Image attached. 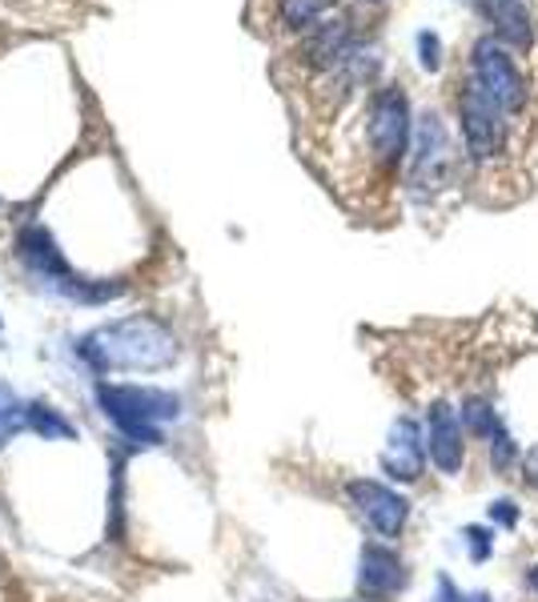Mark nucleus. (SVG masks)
Masks as SVG:
<instances>
[{
	"label": "nucleus",
	"instance_id": "13",
	"mask_svg": "<svg viewBox=\"0 0 538 602\" xmlns=\"http://www.w3.org/2000/svg\"><path fill=\"white\" fill-rule=\"evenodd\" d=\"M330 9H333V0H282V25L302 33V28L318 25Z\"/></svg>",
	"mask_w": 538,
	"mask_h": 602
},
{
	"label": "nucleus",
	"instance_id": "9",
	"mask_svg": "<svg viewBox=\"0 0 538 602\" xmlns=\"http://www.w3.org/2000/svg\"><path fill=\"white\" fill-rule=\"evenodd\" d=\"M406 563L390 542H366L362 546V566H358V590L370 602H390L406 587Z\"/></svg>",
	"mask_w": 538,
	"mask_h": 602
},
{
	"label": "nucleus",
	"instance_id": "5",
	"mask_svg": "<svg viewBox=\"0 0 538 602\" xmlns=\"http://www.w3.org/2000/svg\"><path fill=\"white\" fill-rule=\"evenodd\" d=\"M366 142H370L374 161L382 169L398 165L406 145H411V101L406 93L386 85L374 93L370 109H366Z\"/></svg>",
	"mask_w": 538,
	"mask_h": 602
},
{
	"label": "nucleus",
	"instance_id": "1",
	"mask_svg": "<svg viewBox=\"0 0 538 602\" xmlns=\"http://www.w3.org/2000/svg\"><path fill=\"white\" fill-rule=\"evenodd\" d=\"M77 358L97 373H157L181 358L178 333L154 314H129L77 342Z\"/></svg>",
	"mask_w": 538,
	"mask_h": 602
},
{
	"label": "nucleus",
	"instance_id": "6",
	"mask_svg": "<svg viewBox=\"0 0 538 602\" xmlns=\"http://www.w3.org/2000/svg\"><path fill=\"white\" fill-rule=\"evenodd\" d=\"M458 116H462V137H466V153H470V161L482 165V161L502 157V145H506V125H502V113L475 89V85H466V89H462Z\"/></svg>",
	"mask_w": 538,
	"mask_h": 602
},
{
	"label": "nucleus",
	"instance_id": "11",
	"mask_svg": "<svg viewBox=\"0 0 538 602\" xmlns=\"http://www.w3.org/2000/svg\"><path fill=\"white\" fill-rule=\"evenodd\" d=\"M487 16H490V25L499 28L502 45H514V49H530V40H535V28H530V13H526L523 0H487Z\"/></svg>",
	"mask_w": 538,
	"mask_h": 602
},
{
	"label": "nucleus",
	"instance_id": "16",
	"mask_svg": "<svg viewBox=\"0 0 538 602\" xmlns=\"http://www.w3.org/2000/svg\"><path fill=\"white\" fill-rule=\"evenodd\" d=\"M418 52H423V69L438 73V64H442V40H438L435 33H423V37H418Z\"/></svg>",
	"mask_w": 538,
	"mask_h": 602
},
{
	"label": "nucleus",
	"instance_id": "10",
	"mask_svg": "<svg viewBox=\"0 0 538 602\" xmlns=\"http://www.w3.org/2000/svg\"><path fill=\"white\" fill-rule=\"evenodd\" d=\"M430 462V450H426V434L423 426L414 418H398L390 438H386V450H382V470L394 482H418Z\"/></svg>",
	"mask_w": 538,
	"mask_h": 602
},
{
	"label": "nucleus",
	"instance_id": "7",
	"mask_svg": "<svg viewBox=\"0 0 538 602\" xmlns=\"http://www.w3.org/2000/svg\"><path fill=\"white\" fill-rule=\"evenodd\" d=\"M426 450H430V462L447 478L462 475L466 466V426H462V414L450 406V397H430L426 406Z\"/></svg>",
	"mask_w": 538,
	"mask_h": 602
},
{
	"label": "nucleus",
	"instance_id": "17",
	"mask_svg": "<svg viewBox=\"0 0 538 602\" xmlns=\"http://www.w3.org/2000/svg\"><path fill=\"white\" fill-rule=\"evenodd\" d=\"M518 475L530 490H538V442L523 450V462H518Z\"/></svg>",
	"mask_w": 538,
	"mask_h": 602
},
{
	"label": "nucleus",
	"instance_id": "20",
	"mask_svg": "<svg viewBox=\"0 0 538 602\" xmlns=\"http://www.w3.org/2000/svg\"><path fill=\"white\" fill-rule=\"evenodd\" d=\"M526 587H530V590L538 594V563L530 566V570H526Z\"/></svg>",
	"mask_w": 538,
	"mask_h": 602
},
{
	"label": "nucleus",
	"instance_id": "15",
	"mask_svg": "<svg viewBox=\"0 0 538 602\" xmlns=\"http://www.w3.org/2000/svg\"><path fill=\"white\" fill-rule=\"evenodd\" d=\"M490 546H494V539H490L487 526H470V530H466V554H470L475 563H487Z\"/></svg>",
	"mask_w": 538,
	"mask_h": 602
},
{
	"label": "nucleus",
	"instance_id": "18",
	"mask_svg": "<svg viewBox=\"0 0 538 602\" xmlns=\"http://www.w3.org/2000/svg\"><path fill=\"white\" fill-rule=\"evenodd\" d=\"M438 590H442V599L438 602H490V594H482V590H478V594H462L450 578H438Z\"/></svg>",
	"mask_w": 538,
	"mask_h": 602
},
{
	"label": "nucleus",
	"instance_id": "14",
	"mask_svg": "<svg viewBox=\"0 0 538 602\" xmlns=\"http://www.w3.org/2000/svg\"><path fill=\"white\" fill-rule=\"evenodd\" d=\"M21 430H28L25 426V406L13 402V397L0 394V446H4L13 434H21Z\"/></svg>",
	"mask_w": 538,
	"mask_h": 602
},
{
	"label": "nucleus",
	"instance_id": "2",
	"mask_svg": "<svg viewBox=\"0 0 538 602\" xmlns=\"http://www.w3.org/2000/svg\"><path fill=\"white\" fill-rule=\"evenodd\" d=\"M97 402H101L105 418L137 446H161V422H173L181 414V402L166 390L154 385H117L101 382L97 385Z\"/></svg>",
	"mask_w": 538,
	"mask_h": 602
},
{
	"label": "nucleus",
	"instance_id": "8",
	"mask_svg": "<svg viewBox=\"0 0 538 602\" xmlns=\"http://www.w3.org/2000/svg\"><path fill=\"white\" fill-rule=\"evenodd\" d=\"M450 185V137L438 116H426L411 153V193L426 197Z\"/></svg>",
	"mask_w": 538,
	"mask_h": 602
},
{
	"label": "nucleus",
	"instance_id": "19",
	"mask_svg": "<svg viewBox=\"0 0 538 602\" xmlns=\"http://www.w3.org/2000/svg\"><path fill=\"white\" fill-rule=\"evenodd\" d=\"M490 518H494V523L499 526H506V530H511V526H518V511H514V502L506 499V502H494V506H490Z\"/></svg>",
	"mask_w": 538,
	"mask_h": 602
},
{
	"label": "nucleus",
	"instance_id": "12",
	"mask_svg": "<svg viewBox=\"0 0 538 602\" xmlns=\"http://www.w3.org/2000/svg\"><path fill=\"white\" fill-rule=\"evenodd\" d=\"M25 426L33 430V434H40V438H73V434H77V430H73V422H69L61 410L40 406V402H28V406H25Z\"/></svg>",
	"mask_w": 538,
	"mask_h": 602
},
{
	"label": "nucleus",
	"instance_id": "3",
	"mask_svg": "<svg viewBox=\"0 0 538 602\" xmlns=\"http://www.w3.org/2000/svg\"><path fill=\"white\" fill-rule=\"evenodd\" d=\"M342 502L358 514V523L378 535V542H398L411 523V502L402 499L394 487L378 478H346L342 482Z\"/></svg>",
	"mask_w": 538,
	"mask_h": 602
},
{
	"label": "nucleus",
	"instance_id": "4",
	"mask_svg": "<svg viewBox=\"0 0 538 602\" xmlns=\"http://www.w3.org/2000/svg\"><path fill=\"white\" fill-rule=\"evenodd\" d=\"M470 61H475V89L487 97L502 116H514L526 109V85L518 77V69H514L511 52L502 45L499 37H482L475 40V52H470Z\"/></svg>",
	"mask_w": 538,
	"mask_h": 602
}]
</instances>
